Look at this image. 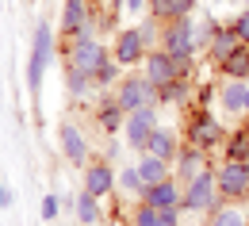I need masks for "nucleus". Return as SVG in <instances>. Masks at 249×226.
I'll return each instance as SVG.
<instances>
[{
    "label": "nucleus",
    "mask_w": 249,
    "mask_h": 226,
    "mask_svg": "<svg viewBox=\"0 0 249 226\" xmlns=\"http://www.w3.org/2000/svg\"><path fill=\"white\" fill-rule=\"evenodd\" d=\"M222 115H246V81H218Z\"/></svg>",
    "instance_id": "obj_21"
},
{
    "label": "nucleus",
    "mask_w": 249,
    "mask_h": 226,
    "mask_svg": "<svg viewBox=\"0 0 249 226\" xmlns=\"http://www.w3.org/2000/svg\"><path fill=\"white\" fill-rule=\"evenodd\" d=\"M104 146H107V150H104V157H107V161H115V157H119V150H123L119 142H104Z\"/></svg>",
    "instance_id": "obj_37"
},
{
    "label": "nucleus",
    "mask_w": 249,
    "mask_h": 226,
    "mask_svg": "<svg viewBox=\"0 0 249 226\" xmlns=\"http://www.w3.org/2000/svg\"><path fill=\"white\" fill-rule=\"evenodd\" d=\"M58 54V42H54V27L46 19H38L35 27V42H31V58H27V92L38 96L42 92V77H46V65L54 62Z\"/></svg>",
    "instance_id": "obj_5"
},
{
    "label": "nucleus",
    "mask_w": 249,
    "mask_h": 226,
    "mask_svg": "<svg viewBox=\"0 0 249 226\" xmlns=\"http://www.w3.org/2000/svg\"><path fill=\"white\" fill-rule=\"evenodd\" d=\"M126 226H161L157 207H150L146 199H134V211L126 215Z\"/></svg>",
    "instance_id": "obj_29"
},
{
    "label": "nucleus",
    "mask_w": 249,
    "mask_h": 226,
    "mask_svg": "<svg viewBox=\"0 0 249 226\" xmlns=\"http://www.w3.org/2000/svg\"><path fill=\"white\" fill-rule=\"evenodd\" d=\"M180 146H184V138H180L173 127H157L154 134H150V142H146L142 154H154V157H161V161L173 165V157L180 154Z\"/></svg>",
    "instance_id": "obj_15"
},
{
    "label": "nucleus",
    "mask_w": 249,
    "mask_h": 226,
    "mask_svg": "<svg viewBox=\"0 0 249 226\" xmlns=\"http://www.w3.org/2000/svg\"><path fill=\"white\" fill-rule=\"evenodd\" d=\"M92 88H96V81L89 77V73H81V69H69V65H65V96L73 100V104H77V100H85Z\"/></svg>",
    "instance_id": "obj_27"
},
{
    "label": "nucleus",
    "mask_w": 249,
    "mask_h": 226,
    "mask_svg": "<svg viewBox=\"0 0 249 226\" xmlns=\"http://www.w3.org/2000/svg\"><path fill=\"white\" fill-rule=\"evenodd\" d=\"M12 199H16L12 188H4V184H0V211H4V207H12Z\"/></svg>",
    "instance_id": "obj_38"
},
{
    "label": "nucleus",
    "mask_w": 249,
    "mask_h": 226,
    "mask_svg": "<svg viewBox=\"0 0 249 226\" xmlns=\"http://www.w3.org/2000/svg\"><path fill=\"white\" fill-rule=\"evenodd\" d=\"M134 27H138V35H142V42H146L150 50H154V46H161V27H165L161 19H154V16L146 12V16H142V19L134 23Z\"/></svg>",
    "instance_id": "obj_31"
},
{
    "label": "nucleus",
    "mask_w": 249,
    "mask_h": 226,
    "mask_svg": "<svg viewBox=\"0 0 249 226\" xmlns=\"http://www.w3.org/2000/svg\"><path fill=\"white\" fill-rule=\"evenodd\" d=\"M203 219H207L211 226H246V223H249L246 211H238V203H226V199L218 203L211 215H203Z\"/></svg>",
    "instance_id": "obj_28"
},
{
    "label": "nucleus",
    "mask_w": 249,
    "mask_h": 226,
    "mask_svg": "<svg viewBox=\"0 0 249 226\" xmlns=\"http://www.w3.org/2000/svg\"><path fill=\"white\" fill-rule=\"evenodd\" d=\"M246 226H249V223H246Z\"/></svg>",
    "instance_id": "obj_45"
},
{
    "label": "nucleus",
    "mask_w": 249,
    "mask_h": 226,
    "mask_svg": "<svg viewBox=\"0 0 249 226\" xmlns=\"http://www.w3.org/2000/svg\"><path fill=\"white\" fill-rule=\"evenodd\" d=\"M146 4H150V0H123V12H130V16H142V12H146Z\"/></svg>",
    "instance_id": "obj_36"
},
{
    "label": "nucleus",
    "mask_w": 249,
    "mask_h": 226,
    "mask_svg": "<svg viewBox=\"0 0 249 226\" xmlns=\"http://www.w3.org/2000/svg\"><path fill=\"white\" fill-rule=\"evenodd\" d=\"M192 104H199V107L218 104V81H199V85H196V92H192Z\"/></svg>",
    "instance_id": "obj_32"
},
{
    "label": "nucleus",
    "mask_w": 249,
    "mask_h": 226,
    "mask_svg": "<svg viewBox=\"0 0 249 226\" xmlns=\"http://www.w3.org/2000/svg\"><path fill=\"white\" fill-rule=\"evenodd\" d=\"M249 161H218V195L226 203H246Z\"/></svg>",
    "instance_id": "obj_8"
},
{
    "label": "nucleus",
    "mask_w": 249,
    "mask_h": 226,
    "mask_svg": "<svg viewBox=\"0 0 249 226\" xmlns=\"http://www.w3.org/2000/svg\"><path fill=\"white\" fill-rule=\"evenodd\" d=\"M238 46H242V38L234 35V27H230V23H218L215 35H211V42L203 46V54H207V62H211V65H218L222 58H230Z\"/></svg>",
    "instance_id": "obj_17"
},
{
    "label": "nucleus",
    "mask_w": 249,
    "mask_h": 226,
    "mask_svg": "<svg viewBox=\"0 0 249 226\" xmlns=\"http://www.w3.org/2000/svg\"><path fill=\"white\" fill-rule=\"evenodd\" d=\"M226 134H230V127L218 119L211 107H199V104L184 107V142L207 150V154H218L222 142H226Z\"/></svg>",
    "instance_id": "obj_2"
},
{
    "label": "nucleus",
    "mask_w": 249,
    "mask_h": 226,
    "mask_svg": "<svg viewBox=\"0 0 249 226\" xmlns=\"http://www.w3.org/2000/svg\"><path fill=\"white\" fill-rule=\"evenodd\" d=\"M138 173H142V180H146V188L150 184H161V180H169L173 176V165L161 161V157H154V154H138Z\"/></svg>",
    "instance_id": "obj_24"
},
{
    "label": "nucleus",
    "mask_w": 249,
    "mask_h": 226,
    "mask_svg": "<svg viewBox=\"0 0 249 226\" xmlns=\"http://www.w3.org/2000/svg\"><path fill=\"white\" fill-rule=\"evenodd\" d=\"M222 195H218V161L207 165L199 176H192L184 184V199H180V211L184 215H211Z\"/></svg>",
    "instance_id": "obj_4"
},
{
    "label": "nucleus",
    "mask_w": 249,
    "mask_h": 226,
    "mask_svg": "<svg viewBox=\"0 0 249 226\" xmlns=\"http://www.w3.org/2000/svg\"><path fill=\"white\" fill-rule=\"evenodd\" d=\"M184 226H211V223H207L203 215H192V223H184Z\"/></svg>",
    "instance_id": "obj_39"
},
{
    "label": "nucleus",
    "mask_w": 249,
    "mask_h": 226,
    "mask_svg": "<svg viewBox=\"0 0 249 226\" xmlns=\"http://www.w3.org/2000/svg\"><path fill=\"white\" fill-rule=\"evenodd\" d=\"M62 195H42V207H38V215H42V223H54L58 215H62Z\"/></svg>",
    "instance_id": "obj_33"
},
{
    "label": "nucleus",
    "mask_w": 249,
    "mask_h": 226,
    "mask_svg": "<svg viewBox=\"0 0 249 226\" xmlns=\"http://www.w3.org/2000/svg\"><path fill=\"white\" fill-rule=\"evenodd\" d=\"M161 50L177 62L180 77H196V65H199V38H196V23L192 16L188 19H173L161 27Z\"/></svg>",
    "instance_id": "obj_1"
},
{
    "label": "nucleus",
    "mask_w": 249,
    "mask_h": 226,
    "mask_svg": "<svg viewBox=\"0 0 249 226\" xmlns=\"http://www.w3.org/2000/svg\"><path fill=\"white\" fill-rule=\"evenodd\" d=\"M92 119L96 127L104 130V134H123V123H126V107L115 100V92L111 96H100L92 107Z\"/></svg>",
    "instance_id": "obj_13"
},
{
    "label": "nucleus",
    "mask_w": 249,
    "mask_h": 226,
    "mask_svg": "<svg viewBox=\"0 0 249 226\" xmlns=\"http://www.w3.org/2000/svg\"><path fill=\"white\" fill-rule=\"evenodd\" d=\"M161 127V107H138V111H126V123H123V146L130 154H142L150 134Z\"/></svg>",
    "instance_id": "obj_7"
},
{
    "label": "nucleus",
    "mask_w": 249,
    "mask_h": 226,
    "mask_svg": "<svg viewBox=\"0 0 249 226\" xmlns=\"http://www.w3.org/2000/svg\"><path fill=\"white\" fill-rule=\"evenodd\" d=\"M242 127H246V134H249V111H246V115H242Z\"/></svg>",
    "instance_id": "obj_40"
},
{
    "label": "nucleus",
    "mask_w": 249,
    "mask_h": 226,
    "mask_svg": "<svg viewBox=\"0 0 249 226\" xmlns=\"http://www.w3.org/2000/svg\"><path fill=\"white\" fill-rule=\"evenodd\" d=\"M62 58L69 69H81V73L96 77L100 65L111 62V46H104L96 35H77V38H62Z\"/></svg>",
    "instance_id": "obj_3"
},
{
    "label": "nucleus",
    "mask_w": 249,
    "mask_h": 226,
    "mask_svg": "<svg viewBox=\"0 0 249 226\" xmlns=\"http://www.w3.org/2000/svg\"><path fill=\"white\" fill-rule=\"evenodd\" d=\"M81 226H85V223H81Z\"/></svg>",
    "instance_id": "obj_44"
},
{
    "label": "nucleus",
    "mask_w": 249,
    "mask_h": 226,
    "mask_svg": "<svg viewBox=\"0 0 249 226\" xmlns=\"http://www.w3.org/2000/svg\"><path fill=\"white\" fill-rule=\"evenodd\" d=\"M196 8H199V0H150L146 4V12L161 19V23H173V19H188V16H196Z\"/></svg>",
    "instance_id": "obj_19"
},
{
    "label": "nucleus",
    "mask_w": 249,
    "mask_h": 226,
    "mask_svg": "<svg viewBox=\"0 0 249 226\" xmlns=\"http://www.w3.org/2000/svg\"><path fill=\"white\" fill-rule=\"evenodd\" d=\"M192 92H196L192 77H177V81L161 85V104L165 107H192Z\"/></svg>",
    "instance_id": "obj_22"
},
{
    "label": "nucleus",
    "mask_w": 249,
    "mask_h": 226,
    "mask_svg": "<svg viewBox=\"0 0 249 226\" xmlns=\"http://www.w3.org/2000/svg\"><path fill=\"white\" fill-rule=\"evenodd\" d=\"M123 73H126V69L115 62V58H111L107 65H100V69H96V77H92V81H96V88L104 92V88H115V85L123 81Z\"/></svg>",
    "instance_id": "obj_30"
},
{
    "label": "nucleus",
    "mask_w": 249,
    "mask_h": 226,
    "mask_svg": "<svg viewBox=\"0 0 249 226\" xmlns=\"http://www.w3.org/2000/svg\"><path fill=\"white\" fill-rule=\"evenodd\" d=\"M246 207H249V192H246Z\"/></svg>",
    "instance_id": "obj_43"
},
{
    "label": "nucleus",
    "mask_w": 249,
    "mask_h": 226,
    "mask_svg": "<svg viewBox=\"0 0 249 226\" xmlns=\"http://www.w3.org/2000/svg\"><path fill=\"white\" fill-rule=\"evenodd\" d=\"M161 226H184V211L180 207H161Z\"/></svg>",
    "instance_id": "obj_35"
},
{
    "label": "nucleus",
    "mask_w": 249,
    "mask_h": 226,
    "mask_svg": "<svg viewBox=\"0 0 249 226\" xmlns=\"http://www.w3.org/2000/svg\"><path fill=\"white\" fill-rule=\"evenodd\" d=\"M150 207H180V199H184V184L177 180V176H169V180H161V184H150L146 195H142Z\"/></svg>",
    "instance_id": "obj_18"
},
{
    "label": "nucleus",
    "mask_w": 249,
    "mask_h": 226,
    "mask_svg": "<svg viewBox=\"0 0 249 226\" xmlns=\"http://www.w3.org/2000/svg\"><path fill=\"white\" fill-rule=\"evenodd\" d=\"M115 176H119V169L107 161V157H92V161L81 169V188L100 195V199H107V195L115 192Z\"/></svg>",
    "instance_id": "obj_9"
},
{
    "label": "nucleus",
    "mask_w": 249,
    "mask_h": 226,
    "mask_svg": "<svg viewBox=\"0 0 249 226\" xmlns=\"http://www.w3.org/2000/svg\"><path fill=\"white\" fill-rule=\"evenodd\" d=\"M246 111H249V81H246Z\"/></svg>",
    "instance_id": "obj_41"
},
{
    "label": "nucleus",
    "mask_w": 249,
    "mask_h": 226,
    "mask_svg": "<svg viewBox=\"0 0 249 226\" xmlns=\"http://www.w3.org/2000/svg\"><path fill=\"white\" fill-rule=\"evenodd\" d=\"M242 8H249V0H242Z\"/></svg>",
    "instance_id": "obj_42"
},
{
    "label": "nucleus",
    "mask_w": 249,
    "mask_h": 226,
    "mask_svg": "<svg viewBox=\"0 0 249 226\" xmlns=\"http://www.w3.org/2000/svg\"><path fill=\"white\" fill-rule=\"evenodd\" d=\"M115 100L123 104L126 111H138V107H161V88H157L146 73L126 69L123 81L115 85Z\"/></svg>",
    "instance_id": "obj_6"
},
{
    "label": "nucleus",
    "mask_w": 249,
    "mask_h": 226,
    "mask_svg": "<svg viewBox=\"0 0 249 226\" xmlns=\"http://www.w3.org/2000/svg\"><path fill=\"white\" fill-rule=\"evenodd\" d=\"M230 27H234V35H238V38L249 46V8H242V12L230 19Z\"/></svg>",
    "instance_id": "obj_34"
},
{
    "label": "nucleus",
    "mask_w": 249,
    "mask_h": 226,
    "mask_svg": "<svg viewBox=\"0 0 249 226\" xmlns=\"http://www.w3.org/2000/svg\"><path fill=\"white\" fill-rule=\"evenodd\" d=\"M142 73L154 81L157 88L161 85H169V81H177L180 77V69H177V62L161 50V46H154V50H146V58H142Z\"/></svg>",
    "instance_id": "obj_14"
},
{
    "label": "nucleus",
    "mask_w": 249,
    "mask_h": 226,
    "mask_svg": "<svg viewBox=\"0 0 249 226\" xmlns=\"http://www.w3.org/2000/svg\"><path fill=\"white\" fill-rule=\"evenodd\" d=\"M115 192H123L126 199H142L146 195V180L138 173V165H123L119 176H115Z\"/></svg>",
    "instance_id": "obj_26"
},
{
    "label": "nucleus",
    "mask_w": 249,
    "mask_h": 226,
    "mask_svg": "<svg viewBox=\"0 0 249 226\" xmlns=\"http://www.w3.org/2000/svg\"><path fill=\"white\" fill-rule=\"evenodd\" d=\"M58 142H62V157L73 165V169H85V165L92 161V146H89V138L81 134L77 123H69V119H65L62 130H58Z\"/></svg>",
    "instance_id": "obj_11"
},
{
    "label": "nucleus",
    "mask_w": 249,
    "mask_h": 226,
    "mask_svg": "<svg viewBox=\"0 0 249 226\" xmlns=\"http://www.w3.org/2000/svg\"><path fill=\"white\" fill-rule=\"evenodd\" d=\"M146 50H150V46L142 42L138 27H119V31H115V38H111V58L123 65V69H134V65H142Z\"/></svg>",
    "instance_id": "obj_10"
},
{
    "label": "nucleus",
    "mask_w": 249,
    "mask_h": 226,
    "mask_svg": "<svg viewBox=\"0 0 249 226\" xmlns=\"http://www.w3.org/2000/svg\"><path fill=\"white\" fill-rule=\"evenodd\" d=\"M92 0H62V35H77L81 27L92 23Z\"/></svg>",
    "instance_id": "obj_16"
},
{
    "label": "nucleus",
    "mask_w": 249,
    "mask_h": 226,
    "mask_svg": "<svg viewBox=\"0 0 249 226\" xmlns=\"http://www.w3.org/2000/svg\"><path fill=\"white\" fill-rule=\"evenodd\" d=\"M211 157H215V154H207V150H199V146L184 142V146H180V154L173 157V176H177L180 184H188V180H192V176H199L207 165H215Z\"/></svg>",
    "instance_id": "obj_12"
},
{
    "label": "nucleus",
    "mask_w": 249,
    "mask_h": 226,
    "mask_svg": "<svg viewBox=\"0 0 249 226\" xmlns=\"http://www.w3.org/2000/svg\"><path fill=\"white\" fill-rule=\"evenodd\" d=\"M218 81H249V46L242 42L230 58H222V62L215 65Z\"/></svg>",
    "instance_id": "obj_20"
},
{
    "label": "nucleus",
    "mask_w": 249,
    "mask_h": 226,
    "mask_svg": "<svg viewBox=\"0 0 249 226\" xmlns=\"http://www.w3.org/2000/svg\"><path fill=\"white\" fill-rule=\"evenodd\" d=\"M104 199L100 195H92V192H81L73 195V211H77V223H85V226H96L100 219H104V207H100Z\"/></svg>",
    "instance_id": "obj_23"
},
{
    "label": "nucleus",
    "mask_w": 249,
    "mask_h": 226,
    "mask_svg": "<svg viewBox=\"0 0 249 226\" xmlns=\"http://www.w3.org/2000/svg\"><path fill=\"white\" fill-rule=\"evenodd\" d=\"M218 157H222V161H249V134H246V127H234L230 134H226Z\"/></svg>",
    "instance_id": "obj_25"
}]
</instances>
